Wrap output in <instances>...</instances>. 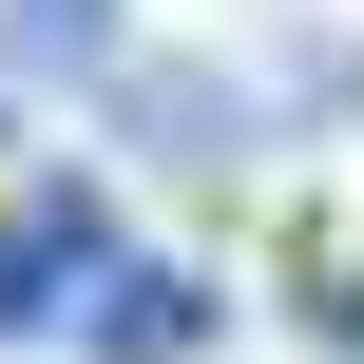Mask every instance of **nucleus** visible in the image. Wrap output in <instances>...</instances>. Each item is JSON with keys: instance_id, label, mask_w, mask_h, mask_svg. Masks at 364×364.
<instances>
[{"instance_id": "obj_1", "label": "nucleus", "mask_w": 364, "mask_h": 364, "mask_svg": "<svg viewBox=\"0 0 364 364\" xmlns=\"http://www.w3.org/2000/svg\"><path fill=\"white\" fill-rule=\"evenodd\" d=\"M115 269V211L96 192H38L19 230H0V346H77V288Z\"/></svg>"}, {"instance_id": "obj_2", "label": "nucleus", "mask_w": 364, "mask_h": 364, "mask_svg": "<svg viewBox=\"0 0 364 364\" xmlns=\"http://www.w3.org/2000/svg\"><path fill=\"white\" fill-rule=\"evenodd\" d=\"M211 269H154V250H115L96 288H77V364H211Z\"/></svg>"}, {"instance_id": "obj_3", "label": "nucleus", "mask_w": 364, "mask_h": 364, "mask_svg": "<svg viewBox=\"0 0 364 364\" xmlns=\"http://www.w3.org/2000/svg\"><path fill=\"white\" fill-rule=\"evenodd\" d=\"M96 96H115V115H134L173 173H250V96H211V77H134V58H115Z\"/></svg>"}, {"instance_id": "obj_4", "label": "nucleus", "mask_w": 364, "mask_h": 364, "mask_svg": "<svg viewBox=\"0 0 364 364\" xmlns=\"http://www.w3.org/2000/svg\"><path fill=\"white\" fill-rule=\"evenodd\" d=\"M0 58H19V77H77V96H96V77H115V0H0Z\"/></svg>"}]
</instances>
